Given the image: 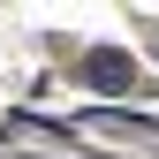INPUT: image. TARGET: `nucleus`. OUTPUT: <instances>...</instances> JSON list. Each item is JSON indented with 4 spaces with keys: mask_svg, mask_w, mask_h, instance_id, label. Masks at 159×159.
Segmentation results:
<instances>
[{
    "mask_svg": "<svg viewBox=\"0 0 159 159\" xmlns=\"http://www.w3.org/2000/svg\"><path fill=\"white\" fill-rule=\"evenodd\" d=\"M84 76H91L98 91H129V84H136V68H129V53H114V46H106V53H91V61H84Z\"/></svg>",
    "mask_w": 159,
    "mask_h": 159,
    "instance_id": "f257e3e1",
    "label": "nucleus"
}]
</instances>
